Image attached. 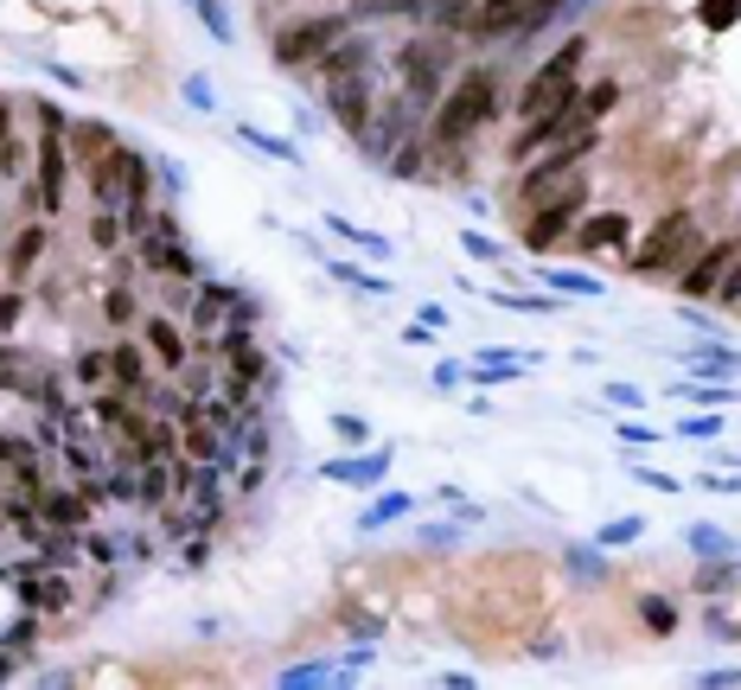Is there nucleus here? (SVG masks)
Returning <instances> with one entry per match:
<instances>
[{"instance_id":"nucleus-1","label":"nucleus","mask_w":741,"mask_h":690,"mask_svg":"<svg viewBox=\"0 0 741 690\" xmlns=\"http://www.w3.org/2000/svg\"><path fill=\"white\" fill-rule=\"evenodd\" d=\"M582 39H569V46L550 58V64H537V77L524 83V102H518V116H524V128H543L550 116H557L562 102L575 97V64H582Z\"/></svg>"},{"instance_id":"nucleus-2","label":"nucleus","mask_w":741,"mask_h":690,"mask_svg":"<svg viewBox=\"0 0 741 690\" xmlns=\"http://www.w3.org/2000/svg\"><path fill=\"white\" fill-rule=\"evenodd\" d=\"M492 102H499V90H492V71H467L448 90V102H441V116H434V134L448 141V148H460L473 128L492 122Z\"/></svg>"},{"instance_id":"nucleus-3","label":"nucleus","mask_w":741,"mask_h":690,"mask_svg":"<svg viewBox=\"0 0 741 690\" xmlns=\"http://www.w3.org/2000/svg\"><path fill=\"white\" fill-rule=\"evenodd\" d=\"M690 250H697L690 211H664L659 230L633 250V276H671V269H690Z\"/></svg>"},{"instance_id":"nucleus-4","label":"nucleus","mask_w":741,"mask_h":690,"mask_svg":"<svg viewBox=\"0 0 741 690\" xmlns=\"http://www.w3.org/2000/svg\"><path fill=\"white\" fill-rule=\"evenodd\" d=\"M562 0H473V13H467V26L473 32H531V26H543L550 13H557Z\"/></svg>"},{"instance_id":"nucleus-5","label":"nucleus","mask_w":741,"mask_h":690,"mask_svg":"<svg viewBox=\"0 0 741 690\" xmlns=\"http://www.w3.org/2000/svg\"><path fill=\"white\" fill-rule=\"evenodd\" d=\"M39 116H46V141H39V204L58 211V204H64V141H58L64 116H58L51 102H39Z\"/></svg>"},{"instance_id":"nucleus-6","label":"nucleus","mask_w":741,"mask_h":690,"mask_svg":"<svg viewBox=\"0 0 741 690\" xmlns=\"http://www.w3.org/2000/svg\"><path fill=\"white\" fill-rule=\"evenodd\" d=\"M346 39V20H307V26H288L276 39V58L281 64H307V58H320Z\"/></svg>"},{"instance_id":"nucleus-7","label":"nucleus","mask_w":741,"mask_h":690,"mask_svg":"<svg viewBox=\"0 0 741 690\" xmlns=\"http://www.w3.org/2000/svg\"><path fill=\"white\" fill-rule=\"evenodd\" d=\"M134 167H141V160H134L128 148H116V153H102L97 160V204L102 211H122L128 204V179H134Z\"/></svg>"},{"instance_id":"nucleus-8","label":"nucleus","mask_w":741,"mask_h":690,"mask_svg":"<svg viewBox=\"0 0 741 690\" xmlns=\"http://www.w3.org/2000/svg\"><path fill=\"white\" fill-rule=\"evenodd\" d=\"M729 256H735V243H710V250L684 269L678 288H684V294H715V281H722V269H729Z\"/></svg>"},{"instance_id":"nucleus-9","label":"nucleus","mask_w":741,"mask_h":690,"mask_svg":"<svg viewBox=\"0 0 741 690\" xmlns=\"http://www.w3.org/2000/svg\"><path fill=\"white\" fill-rule=\"evenodd\" d=\"M403 83L415 97H434V83H441V51L434 46H409L403 51Z\"/></svg>"},{"instance_id":"nucleus-10","label":"nucleus","mask_w":741,"mask_h":690,"mask_svg":"<svg viewBox=\"0 0 741 690\" xmlns=\"http://www.w3.org/2000/svg\"><path fill=\"white\" fill-rule=\"evenodd\" d=\"M148 269L153 276H199V262L173 243V224H167V237H160V230L148 237Z\"/></svg>"},{"instance_id":"nucleus-11","label":"nucleus","mask_w":741,"mask_h":690,"mask_svg":"<svg viewBox=\"0 0 741 690\" xmlns=\"http://www.w3.org/2000/svg\"><path fill=\"white\" fill-rule=\"evenodd\" d=\"M613 243H627V211H601V218H588L582 230H575V250H613Z\"/></svg>"},{"instance_id":"nucleus-12","label":"nucleus","mask_w":741,"mask_h":690,"mask_svg":"<svg viewBox=\"0 0 741 690\" xmlns=\"http://www.w3.org/2000/svg\"><path fill=\"white\" fill-rule=\"evenodd\" d=\"M575 230V211H531V224H524V250H550V243H562Z\"/></svg>"},{"instance_id":"nucleus-13","label":"nucleus","mask_w":741,"mask_h":690,"mask_svg":"<svg viewBox=\"0 0 741 690\" xmlns=\"http://www.w3.org/2000/svg\"><path fill=\"white\" fill-rule=\"evenodd\" d=\"M332 109H339V122L358 128L364 134V77H332Z\"/></svg>"},{"instance_id":"nucleus-14","label":"nucleus","mask_w":741,"mask_h":690,"mask_svg":"<svg viewBox=\"0 0 741 690\" xmlns=\"http://www.w3.org/2000/svg\"><path fill=\"white\" fill-rule=\"evenodd\" d=\"M71 153L83 160V167H97L102 153H116V134H109L102 122H77L71 128Z\"/></svg>"},{"instance_id":"nucleus-15","label":"nucleus","mask_w":741,"mask_h":690,"mask_svg":"<svg viewBox=\"0 0 741 690\" xmlns=\"http://www.w3.org/2000/svg\"><path fill=\"white\" fill-rule=\"evenodd\" d=\"M358 64H364V46H358V39H352V46L320 51V77H327V83H332V77H352Z\"/></svg>"},{"instance_id":"nucleus-16","label":"nucleus","mask_w":741,"mask_h":690,"mask_svg":"<svg viewBox=\"0 0 741 690\" xmlns=\"http://www.w3.org/2000/svg\"><path fill=\"white\" fill-rule=\"evenodd\" d=\"M109 371H116V383H122V390H141V383H148V371H141V352H134V346H116V352H109Z\"/></svg>"},{"instance_id":"nucleus-17","label":"nucleus","mask_w":741,"mask_h":690,"mask_svg":"<svg viewBox=\"0 0 741 690\" xmlns=\"http://www.w3.org/2000/svg\"><path fill=\"white\" fill-rule=\"evenodd\" d=\"M148 339H153V352L167 358V371H179V364H186V346H179V332L167 327V320H153V327H148Z\"/></svg>"},{"instance_id":"nucleus-18","label":"nucleus","mask_w":741,"mask_h":690,"mask_svg":"<svg viewBox=\"0 0 741 690\" xmlns=\"http://www.w3.org/2000/svg\"><path fill=\"white\" fill-rule=\"evenodd\" d=\"M46 518H51V524H64V531H77V524H83V499H71V492H51V499H46Z\"/></svg>"},{"instance_id":"nucleus-19","label":"nucleus","mask_w":741,"mask_h":690,"mask_svg":"<svg viewBox=\"0 0 741 690\" xmlns=\"http://www.w3.org/2000/svg\"><path fill=\"white\" fill-rule=\"evenodd\" d=\"M39 250H46V230L32 224L20 237V243H13V276H26V269H32V262H39Z\"/></svg>"},{"instance_id":"nucleus-20","label":"nucleus","mask_w":741,"mask_h":690,"mask_svg":"<svg viewBox=\"0 0 741 690\" xmlns=\"http://www.w3.org/2000/svg\"><path fill=\"white\" fill-rule=\"evenodd\" d=\"M224 307H237L230 288H204V294H199V327H218V313H224Z\"/></svg>"},{"instance_id":"nucleus-21","label":"nucleus","mask_w":741,"mask_h":690,"mask_svg":"<svg viewBox=\"0 0 741 690\" xmlns=\"http://www.w3.org/2000/svg\"><path fill=\"white\" fill-rule=\"evenodd\" d=\"M13 167H20V141H13V116L0 102V173H13Z\"/></svg>"},{"instance_id":"nucleus-22","label":"nucleus","mask_w":741,"mask_h":690,"mask_svg":"<svg viewBox=\"0 0 741 690\" xmlns=\"http://www.w3.org/2000/svg\"><path fill=\"white\" fill-rule=\"evenodd\" d=\"M741 20V0H703V26L710 32H722V26H735Z\"/></svg>"},{"instance_id":"nucleus-23","label":"nucleus","mask_w":741,"mask_h":690,"mask_svg":"<svg viewBox=\"0 0 741 690\" xmlns=\"http://www.w3.org/2000/svg\"><path fill=\"white\" fill-rule=\"evenodd\" d=\"M639 613H645V627H652V633H671V627H678L671 601H659V594H652V601H639Z\"/></svg>"},{"instance_id":"nucleus-24","label":"nucleus","mask_w":741,"mask_h":690,"mask_svg":"<svg viewBox=\"0 0 741 690\" xmlns=\"http://www.w3.org/2000/svg\"><path fill=\"white\" fill-rule=\"evenodd\" d=\"M613 102H620V83H594V90H588V97H582V109H588V116H594V122H601V116H608Z\"/></svg>"},{"instance_id":"nucleus-25","label":"nucleus","mask_w":741,"mask_h":690,"mask_svg":"<svg viewBox=\"0 0 741 690\" xmlns=\"http://www.w3.org/2000/svg\"><path fill=\"white\" fill-rule=\"evenodd\" d=\"M90 237H97V250H116V243H122V218H116V211H102L97 224H90Z\"/></svg>"},{"instance_id":"nucleus-26","label":"nucleus","mask_w":741,"mask_h":690,"mask_svg":"<svg viewBox=\"0 0 741 690\" xmlns=\"http://www.w3.org/2000/svg\"><path fill=\"white\" fill-rule=\"evenodd\" d=\"M186 422H192V429H186V448H192V454H218V441H211V429H204V416H186Z\"/></svg>"},{"instance_id":"nucleus-27","label":"nucleus","mask_w":741,"mask_h":690,"mask_svg":"<svg viewBox=\"0 0 741 690\" xmlns=\"http://www.w3.org/2000/svg\"><path fill=\"white\" fill-rule=\"evenodd\" d=\"M715 301H741V243H735V256H729V276L715 281Z\"/></svg>"},{"instance_id":"nucleus-28","label":"nucleus","mask_w":741,"mask_h":690,"mask_svg":"<svg viewBox=\"0 0 741 690\" xmlns=\"http://www.w3.org/2000/svg\"><path fill=\"white\" fill-rule=\"evenodd\" d=\"M102 313H109V327H122L128 313H134V301H128V288H116V294L102 301Z\"/></svg>"},{"instance_id":"nucleus-29","label":"nucleus","mask_w":741,"mask_h":690,"mask_svg":"<svg viewBox=\"0 0 741 690\" xmlns=\"http://www.w3.org/2000/svg\"><path fill=\"white\" fill-rule=\"evenodd\" d=\"M77 378H83V383H102V378H109V358H102V352H90L83 364H77Z\"/></svg>"},{"instance_id":"nucleus-30","label":"nucleus","mask_w":741,"mask_h":690,"mask_svg":"<svg viewBox=\"0 0 741 690\" xmlns=\"http://www.w3.org/2000/svg\"><path fill=\"white\" fill-rule=\"evenodd\" d=\"M633 537H639V518H620V524L608 531V543H633Z\"/></svg>"},{"instance_id":"nucleus-31","label":"nucleus","mask_w":741,"mask_h":690,"mask_svg":"<svg viewBox=\"0 0 741 690\" xmlns=\"http://www.w3.org/2000/svg\"><path fill=\"white\" fill-rule=\"evenodd\" d=\"M722 429V416H697V422H684V434H715Z\"/></svg>"}]
</instances>
